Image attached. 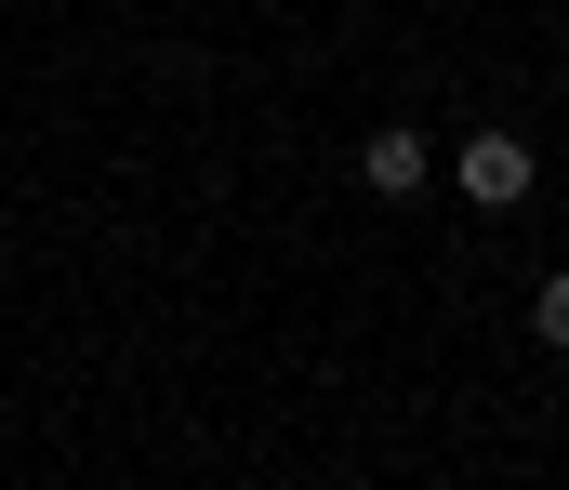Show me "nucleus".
Returning a JSON list of instances; mask_svg holds the SVG:
<instances>
[{"label":"nucleus","instance_id":"nucleus-1","mask_svg":"<svg viewBox=\"0 0 569 490\" xmlns=\"http://www.w3.org/2000/svg\"><path fill=\"white\" fill-rule=\"evenodd\" d=\"M530 186H543V160H530L517 133H463V199H477V212H517Z\"/></svg>","mask_w":569,"mask_h":490},{"label":"nucleus","instance_id":"nucleus-2","mask_svg":"<svg viewBox=\"0 0 569 490\" xmlns=\"http://www.w3.org/2000/svg\"><path fill=\"white\" fill-rule=\"evenodd\" d=\"M358 186H371V199H425V186H437V147L398 120V133H371V147H358Z\"/></svg>","mask_w":569,"mask_h":490},{"label":"nucleus","instance_id":"nucleus-3","mask_svg":"<svg viewBox=\"0 0 569 490\" xmlns=\"http://www.w3.org/2000/svg\"><path fill=\"white\" fill-rule=\"evenodd\" d=\"M530 331H543V344H557V358H569V266H557V279H543V292H530Z\"/></svg>","mask_w":569,"mask_h":490}]
</instances>
